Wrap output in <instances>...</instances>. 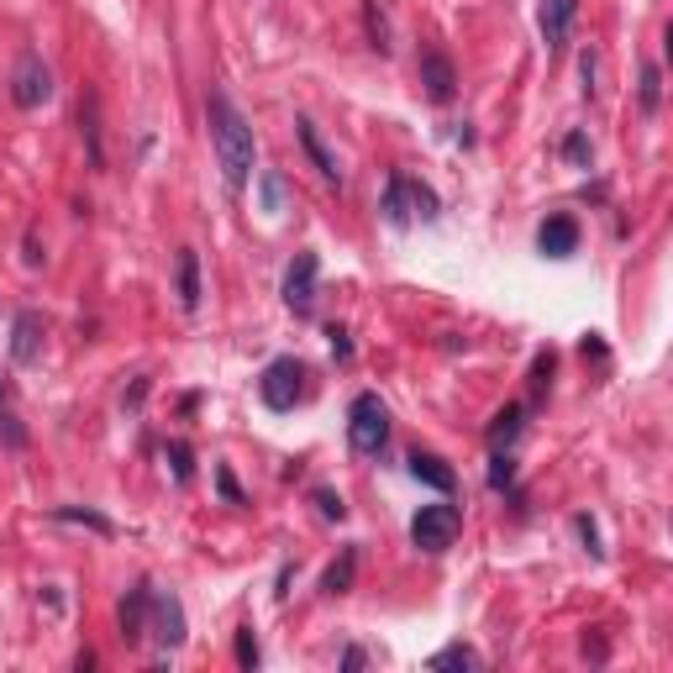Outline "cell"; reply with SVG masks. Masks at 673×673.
<instances>
[{"mask_svg": "<svg viewBox=\"0 0 673 673\" xmlns=\"http://www.w3.org/2000/svg\"><path fill=\"white\" fill-rule=\"evenodd\" d=\"M353 574H358V548H342L336 563L321 574V594H348L353 590Z\"/></svg>", "mask_w": 673, "mask_h": 673, "instance_id": "ac0fdd59", "label": "cell"}, {"mask_svg": "<svg viewBox=\"0 0 673 673\" xmlns=\"http://www.w3.org/2000/svg\"><path fill=\"white\" fill-rule=\"evenodd\" d=\"M458 90V74H453V59L448 53H421V96L432 106H448Z\"/></svg>", "mask_w": 673, "mask_h": 673, "instance_id": "9c48e42d", "label": "cell"}, {"mask_svg": "<svg viewBox=\"0 0 673 673\" xmlns=\"http://www.w3.org/2000/svg\"><path fill=\"white\" fill-rule=\"evenodd\" d=\"M42 336H48V327H42L38 311H21L17 327H11V358H17L21 369H32L42 358Z\"/></svg>", "mask_w": 673, "mask_h": 673, "instance_id": "8fae6325", "label": "cell"}, {"mask_svg": "<svg viewBox=\"0 0 673 673\" xmlns=\"http://www.w3.org/2000/svg\"><path fill=\"white\" fill-rule=\"evenodd\" d=\"M563 153H569V163H590V138H584V132H574V138L563 142Z\"/></svg>", "mask_w": 673, "mask_h": 673, "instance_id": "1f68e13d", "label": "cell"}, {"mask_svg": "<svg viewBox=\"0 0 673 673\" xmlns=\"http://www.w3.org/2000/svg\"><path fill=\"white\" fill-rule=\"evenodd\" d=\"M205 121H211V148H217L227 190H242L248 174H253V127H248V117L238 111V100L227 96L221 84L205 90Z\"/></svg>", "mask_w": 673, "mask_h": 673, "instance_id": "6da1fadb", "label": "cell"}, {"mask_svg": "<svg viewBox=\"0 0 673 673\" xmlns=\"http://www.w3.org/2000/svg\"><path fill=\"white\" fill-rule=\"evenodd\" d=\"M80 127H84V142H90V163H100L106 153H100V127H96V96L80 100Z\"/></svg>", "mask_w": 673, "mask_h": 673, "instance_id": "cb8c5ba5", "label": "cell"}, {"mask_svg": "<svg viewBox=\"0 0 673 673\" xmlns=\"http://www.w3.org/2000/svg\"><path fill=\"white\" fill-rule=\"evenodd\" d=\"M163 458L174 463L179 484H190V479H195V453H190V442H169V448H163Z\"/></svg>", "mask_w": 673, "mask_h": 673, "instance_id": "603a6c76", "label": "cell"}, {"mask_svg": "<svg viewBox=\"0 0 673 673\" xmlns=\"http://www.w3.org/2000/svg\"><path fill=\"white\" fill-rule=\"evenodd\" d=\"M317 274H321L317 253H295L290 274H284V305L295 317H311V305H317Z\"/></svg>", "mask_w": 673, "mask_h": 673, "instance_id": "52a82bcc", "label": "cell"}, {"mask_svg": "<svg viewBox=\"0 0 673 673\" xmlns=\"http://www.w3.org/2000/svg\"><path fill=\"white\" fill-rule=\"evenodd\" d=\"M348 442H353L358 458H379L384 442H390V411L379 395H358L353 411H348Z\"/></svg>", "mask_w": 673, "mask_h": 673, "instance_id": "7a4b0ae2", "label": "cell"}, {"mask_svg": "<svg viewBox=\"0 0 673 673\" xmlns=\"http://www.w3.org/2000/svg\"><path fill=\"white\" fill-rule=\"evenodd\" d=\"M0 442H6V448H27V426L17 421V411H11L6 390H0Z\"/></svg>", "mask_w": 673, "mask_h": 673, "instance_id": "44dd1931", "label": "cell"}, {"mask_svg": "<svg viewBox=\"0 0 673 673\" xmlns=\"http://www.w3.org/2000/svg\"><path fill=\"white\" fill-rule=\"evenodd\" d=\"M263 205H269V217L284 211V179L279 174H263Z\"/></svg>", "mask_w": 673, "mask_h": 673, "instance_id": "83f0119b", "label": "cell"}, {"mask_svg": "<svg viewBox=\"0 0 673 673\" xmlns=\"http://www.w3.org/2000/svg\"><path fill=\"white\" fill-rule=\"evenodd\" d=\"M148 632H153V642H159L163 653H179V647H184V605H179V594L153 590V605H148Z\"/></svg>", "mask_w": 673, "mask_h": 673, "instance_id": "8992f818", "label": "cell"}, {"mask_svg": "<svg viewBox=\"0 0 673 673\" xmlns=\"http://www.w3.org/2000/svg\"><path fill=\"white\" fill-rule=\"evenodd\" d=\"M574 11H579V0H542L536 21H542V42H548V53H563V48H569Z\"/></svg>", "mask_w": 673, "mask_h": 673, "instance_id": "30bf717a", "label": "cell"}, {"mask_svg": "<svg viewBox=\"0 0 673 673\" xmlns=\"http://www.w3.org/2000/svg\"><path fill=\"white\" fill-rule=\"evenodd\" d=\"M384 221L390 227H411V217H416V179L405 174H390V184H384Z\"/></svg>", "mask_w": 673, "mask_h": 673, "instance_id": "4fadbf2b", "label": "cell"}, {"mask_svg": "<svg viewBox=\"0 0 673 673\" xmlns=\"http://www.w3.org/2000/svg\"><path fill=\"white\" fill-rule=\"evenodd\" d=\"M458 526H463V511L458 505H421L416 511V521H411V542H416L421 553H448L453 548V536H458Z\"/></svg>", "mask_w": 673, "mask_h": 673, "instance_id": "3957f363", "label": "cell"}, {"mask_svg": "<svg viewBox=\"0 0 673 673\" xmlns=\"http://www.w3.org/2000/svg\"><path fill=\"white\" fill-rule=\"evenodd\" d=\"M258 636H253V626H238V663L242 669H258Z\"/></svg>", "mask_w": 673, "mask_h": 673, "instance_id": "4316f807", "label": "cell"}, {"mask_svg": "<svg viewBox=\"0 0 673 673\" xmlns=\"http://www.w3.org/2000/svg\"><path fill=\"white\" fill-rule=\"evenodd\" d=\"M305 369H300L295 358H274L269 369H263V379H258V395H263V405L269 411H295V400L305 395Z\"/></svg>", "mask_w": 673, "mask_h": 673, "instance_id": "277c9868", "label": "cell"}, {"mask_svg": "<svg viewBox=\"0 0 673 673\" xmlns=\"http://www.w3.org/2000/svg\"><path fill=\"white\" fill-rule=\"evenodd\" d=\"M511 484H515V458L511 453H495V463H490V490H500V495H505Z\"/></svg>", "mask_w": 673, "mask_h": 673, "instance_id": "484cf974", "label": "cell"}, {"mask_svg": "<svg viewBox=\"0 0 673 673\" xmlns=\"http://www.w3.org/2000/svg\"><path fill=\"white\" fill-rule=\"evenodd\" d=\"M321 505V515H327V521H342V515H348V505H342V495H332V490H317V495H311Z\"/></svg>", "mask_w": 673, "mask_h": 673, "instance_id": "4dcf8cb0", "label": "cell"}, {"mask_svg": "<svg viewBox=\"0 0 673 673\" xmlns=\"http://www.w3.org/2000/svg\"><path fill=\"white\" fill-rule=\"evenodd\" d=\"M217 484H221V495L232 500V505H242V490L232 484V474H227V469H217Z\"/></svg>", "mask_w": 673, "mask_h": 673, "instance_id": "836d02e7", "label": "cell"}, {"mask_svg": "<svg viewBox=\"0 0 673 673\" xmlns=\"http://www.w3.org/2000/svg\"><path fill=\"white\" fill-rule=\"evenodd\" d=\"M327 336H332V358H336V363H348V358H353V342H348V332H342V327H332Z\"/></svg>", "mask_w": 673, "mask_h": 673, "instance_id": "d6a6232c", "label": "cell"}, {"mask_svg": "<svg viewBox=\"0 0 673 673\" xmlns=\"http://www.w3.org/2000/svg\"><path fill=\"white\" fill-rule=\"evenodd\" d=\"M174 295L184 311H200V258L195 248H179L174 258Z\"/></svg>", "mask_w": 673, "mask_h": 673, "instance_id": "2e32d148", "label": "cell"}, {"mask_svg": "<svg viewBox=\"0 0 673 673\" xmlns=\"http://www.w3.org/2000/svg\"><path fill=\"white\" fill-rule=\"evenodd\" d=\"M363 21H369V48H374V53H390V21H384V11H379L374 0H369V6H363Z\"/></svg>", "mask_w": 673, "mask_h": 673, "instance_id": "7402d4cb", "label": "cell"}, {"mask_svg": "<svg viewBox=\"0 0 673 673\" xmlns=\"http://www.w3.org/2000/svg\"><path fill=\"white\" fill-rule=\"evenodd\" d=\"M11 100H17L21 111H38L53 100V74H48V63L38 53H21L17 69H11Z\"/></svg>", "mask_w": 673, "mask_h": 673, "instance_id": "5b68a950", "label": "cell"}, {"mask_svg": "<svg viewBox=\"0 0 673 673\" xmlns=\"http://www.w3.org/2000/svg\"><path fill=\"white\" fill-rule=\"evenodd\" d=\"M432 669L436 673H469V669H479V657H474V647L453 642V647H442V653L432 657Z\"/></svg>", "mask_w": 673, "mask_h": 673, "instance_id": "ffe728a7", "label": "cell"}, {"mask_svg": "<svg viewBox=\"0 0 673 673\" xmlns=\"http://www.w3.org/2000/svg\"><path fill=\"white\" fill-rule=\"evenodd\" d=\"M521 426H526V405H505V411L490 421V448H495V453H511Z\"/></svg>", "mask_w": 673, "mask_h": 673, "instance_id": "e0dca14e", "label": "cell"}, {"mask_svg": "<svg viewBox=\"0 0 673 673\" xmlns=\"http://www.w3.org/2000/svg\"><path fill=\"white\" fill-rule=\"evenodd\" d=\"M657 100H663V74H657V63H647V69H642V111H647V117L657 111Z\"/></svg>", "mask_w": 673, "mask_h": 673, "instance_id": "d4e9b609", "label": "cell"}, {"mask_svg": "<svg viewBox=\"0 0 673 673\" xmlns=\"http://www.w3.org/2000/svg\"><path fill=\"white\" fill-rule=\"evenodd\" d=\"M148 605H153V584H148V579L132 584L127 600L117 605V626H121V642H127V647H138L142 636H148Z\"/></svg>", "mask_w": 673, "mask_h": 673, "instance_id": "ba28073f", "label": "cell"}, {"mask_svg": "<svg viewBox=\"0 0 673 673\" xmlns=\"http://www.w3.org/2000/svg\"><path fill=\"white\" fill-rule=\"evenodd\" d=\"M574 532L584 536V553H590V558H605V548H600V532H594V521H590V515H579V521H574Z\"/></svg>", "mask_w": 673, "mask_h": 673, "instance_id": "f546056e", "label": "cell"}, {"mask_svg": "<svg viewBox=\"0 0 673 673\" xmlns=\"http://www.w3.org/2000/svg\"><path fill=\"white\" fill-rule=\"evenodd\" d=\"M53 521H63V526H90L96 536H111V532H117V526H111V515L90 511V505H59V511H53Z\"/></svg>", "mask_w": 673, "mask_h": 673, "instance_id": "d6986e66", "label": "cell"}, {"mask_svg": "<svg viewBox=\"0 0 673 673\" xmlns=\"http://www.w3.org/2000/svg\"><path fill=\"white\" fill-rule=\"evenodd\" d=\"M548 379H553V353H536V363H532V400H542Z\"/></svg>", "mask_w": 673, "mask_h": 673, "instance_id": "f1b7e54d", "label": "cell"}, {"mask_svg": "<svg viewBox=\"0 0 673 673\" xmlns=\"http://www.w3.org/2000/svg\"><path fill=\"white\" fill-rule=\"evenodd\" d=\"M405 463H411V479H416V484H426V490H436V495H453L458 474L436 453H411Z\"/></svg>", "mask_w": 673, "mask_h": 673, "instance_id": "9a60e30c", "label": "cell"}, {"mask_svg": "<svg viewBox=\"0 0 673 673\" xmlns=\"http://www.w3.org/2000/svg\"><path fill=\"white\" fill-rule=\"evenodd\" d=\"M363 669V647H348V653H342V673H358Z\"/></svg>", "mask_w": 673, "mask_h": 673, "instance_id": "e575fe53", "label": "cell"}, {"mask_svg": "<svg viewBox=\"0 0 673 673\" xmlns=\"http://www.w3.org/2000/svg\"><path fill=\"white\" fill-rule=\"evenodd\" d=\"M295 138H300V148H305V159L317 163V174L327 179V184H342V169H336L332 148H327V142H321L317 121H311V117H295Z\"/></svg>", "mask_w": 673, "mask_h": 673, "instance_id": "7c38bea8", "label": "cell"}, {"mask_svg": "<svg viewBox=\"0 0 673 673\" xmlns=\"http://www.w3.org/2000/svg\"><path fill=\"white\" fill-rule=\"evenodd\" d=\"M536 248L548 258H574L579 248V221L574 217H548L536 227Z\"/></svg>", "mask_w": 673, "mask_h": 673, "instance_id": "5bb4252c", "label": "cell"}]
</instances>
